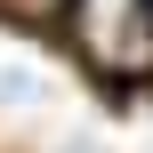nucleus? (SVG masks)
I'll list each match as a JSON object with an SVG mask.
<instances>
[{
    "label": "nucleus",
    "instance_id": "f257e3e1",
    "mask_svg": "<svg viewBox=\"0 0 153 153\" xmlns=\"http://www.w3.org/2000/svg\"><path fill=\"white\" fill-rule=\"evenodd\" d=\"M73 40L105 81L153 73V0H73Z\"/></svg>",
    "mask_w": 153,
    "mask_h": 153
}]
</instances>
